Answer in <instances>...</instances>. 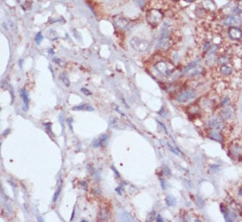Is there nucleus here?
Returning <instances> with one entry per match:
<instances>
[{"instance_id":"obj_1","label":"nucleus","mask_w":242,"mask_h":222,"mask_svg":"<svg viewBox=\"0 0 242 222\" xmlns=\"http://www.w3.org/2000/svg\"><path fill=\"white\" fill-rule=\"evenodd\" d=\"M130 46L132 47V49H134L135 51H137L138 53H143L148 50L150 43L148 40L135 37L130 40Z\"/></svg>"},{"instance_id":"obj_2","label":"nucleus","mask_w":242,"mask_h":222,"mask_svg":"<svg viewBox=\"0 0 242 222\" xmlns=\"http://www.w3.org/2000/svg\"><path fill=\"white\" fill-rule=\"evenodd\" d=\"M171 29L169 27H163L161 32V34L159 38V42L158 45L162 49H166L170 46V36H171Z\"/></svg>"},{"instance_id":"obj_3","label":"nucleus","mask_w":242,"mask_h":222,"mask_svg":"<svg viewBox=\"0 0 242 222\" xmlns=\"http://www.w3.org/2000/svg\"><path fill=\"white\" fill-rule=\"evenodd\" d=\"M162 18H163V14L159 10L152 9L147 13V20L153 27H156L157 25H159L162 20Z\"/></svg>"},{"instance_id":"obj_4","label":"nucleus","mask_w":242,"mask_h":222,"mask_svg":"<svg viewBox=\"0 0 242 222\" xmlns=\"http://www.w3.org/2000/svg\"><path fill=\"white\" fill-rule=\"evenodd\" d=\"M155 68L159 73H161L163 76H169L175 70V67L173 65L165 62H158Z\"/></svg>"},{"instance_id":"obj_5","label":"nucleus","mask_w":242,"mask_h":222,"mask_svg":"<svg viewBox=\"0 0 242 222\" xmlns=\"http://www.w3.org/2000/svg\"><path fill=\"white\" fill-rule=\"evenodd\" d=\"M113 22L115 24V26L118 28V29H120V30H124L126 29L128 26H129V24H130V21L125 18L124 17H122V16H120V15H116V16H115L114 18H113Z\"/></svg>"},{"instance_id":"obj_6","label":"nucleus","mask_w":242,"mask_h":222,"mask_svg":"<svg viewBox=\"0 0 242 222\" xmlns=\"http://www.w3.org/2000/svg\"><path fill=\"white\" fill-rule=\"evenodd\" d=\"M195 96H196V93L193 90H187L180 94L177 97V100L180 102H187L188 100L195 98Z\"/></svg>"},{"instance_id":"obj_7","label":"nucleus","mask_w":242,"mask_h":222,"mask_svg":"<svg viewBox=\"0 0 242 222\" xmlns=\"http://www.w3.org/2000/svg\"><path fill=\"white\" fill-rule=\"evenodd\" d=\"M224 25L229 26V27H237L241 24V18L239 15L235 16H229L224 19Z\"/></svg>"},{"instance_id":"obj_8","label":"nucleus","mask_w":242,"mask_h":222,"mask_svg":"<svg viewBox=\"0 0 242 222\" xmlns=\"http://www.w3.org/2000/svg\"><path fill=\"white\" fill-rule=\"evenodd\" d=\"M109 125L110 126L114 129H117V130H122V129L126 128V125L117 118L115 117H111L109 120Z\"/></svg>"},{"instance_id":"obj_9","label":"nucleus","mask_w":242,"mask_h":222,"mask_svg":"<svg viewBox=\"0 0 242 222\" xmlns=\"http://www.w3.org/2000/svg\"><path fill=\"white\" fill-rule=\"evenodd\" d=\"M228 34L233 40H239L242 37V31L237 27H231L229 28Z\"/></svg>"},{"instance_id":"obj_10","label":"nucleus","mask_w":242,"mask_h":222,"mask_svg":"<svg viewBox=\"0 0 242 222\" xmlns=\"http://www.w3.org/2000/svg\"><path fill=\"white\" fill-rule=\"evenodd\" d=\"M73 110L76 111H94V108L89 104H81L78 106H76L72 108Z\"/></svg>"},{"instance_id":"obj_11","label":"nucleus","mask_w":242,"mask_h":222,"mask_svg":"<svg viewBox=\"0 0 242 222\" xmlns=\"http://www.w3.org/2000/svg\"><path fill=\"white\" fill-rule=\"evenodd\" d=\"M20 96H21L23 102H24L23 110H24V111H27V110H28V106H28V105H29V100H28L27 94L25 90H20Z\"/></svg>"},{"instance_id":"obj_12","label":"nucleus","mask_w":242,"mask_h":222,"mask_svg":"<svg viewBox=\"0 0 242 222\" xmlns=\"http://www.w3.org/2000/svg\"><path fill=\"white\" fill-rule=\"evenodd\" d=\"M210 126L211 127L215 129H220L223 127L224 126V123L223 121L220 120V119H214V120H211L210 121Z\"/></svg>"},{"instance_id":"obj_13","label":"nucleus","mask_w":242,"mask_h":222,"mask_svg":"<svg viewBox=\"0 0 242 222\" xmlns=\"http://www.w3.org/2000/svg\"><path fill=\"white\" fill-rule=\"evenodd\" d=\"M99 219L102 220V221H107L110 218V214H109V212H108V209H101L100 212H99Z\"/></svg>"},{"instance_id":"obj_14","label":"nucleus","mask_w":242,"mask_h":222,"mask_svg":"<svg viewBox=\"0 0 242 222\" xmlns=\"http://www.w3.org/2000/svg\"><path fill=\"white\" fill-rule=\"evenodd\" d=\"M220 71H221V73H222V74H224V75H230V74L233 72V68L230 66L228 63H227V64H223V65H221Z\"/></svg>"},{"instance_id":"obj_15","label":"nucleus","mask_w":242,"mask_h":222,"mask_svg":"<svg viewBox=\"0 0 242 222\" xmlns=\"http://www.w3.org/2000/svg\"><path fill=\"white\" fill-rule=\"evenodd\" d=\"M221 114H222V117L224 119H229V118H231L233 116V110H232L231 107H226V108H224V110L222 111Z\"/></svg>"},{"instance_id":"obj_16","label":"nucleus","mask_w":242,"mask_h":222,"mask_svg":"<svg viewBox=\"0 0 242 222\" xmlns=\"http://www.w3.org/2000/svg\"><path fill=\"white\" fill-rule=\"evenodd\" d=\"M166 203L169 206H175V204H176V199L174 196L168 195L166 198Z\"/></svg>"},{"instance_id":"obj_17","label":"nucleus","mask_w":242,"mask_h":222,"mask_svg":"<svg viewBox=\"0 0 242 222\" xmlns=\"http://www.w3.org/2000/svg\"><path fill=\"white\" fill-rule=\"evenodd\" d=\"M60 79L62 80V82L63 83V85H65V86L69 87V86L71 85V82H70V80H69L68 76H66V74H64V73L60 74Z\"/></svg>"},{"instance_id":"obj_18","label":"nucleus","mask_w":242,"mask_h":222,"mask_svg":"<svg viewBox=\"0 0 242 222\" xmlns=\"http://www.w3.org/2000/svg\"><path fill=\"white\" fill-rule=\"evenodd\" d=\"M211 138L213 140H216L218 142H222V136L218 131H213L211 133Z\"/></svg>"},{"instance_id":"obj_19","label":"nucleus","mask_w":242,"mask_h":222,"mask_svg":"<svg viewBox=\"0 0 242 222\" xmlns=\"http://www.w3.org/2000/svg\"><path fill=\"white\" fill-rule=\"evenodd\" d=\"M61 189H62V182H61L60 185H59V187L57 188V190H56V193H55L54 198H53V201H56V200L57 199V198L59 197V194H60V192H61Z\"/></svg>"},{"instance_id":"obj_20","label":"nucleus","mask_w":242,"mask_h":222,"mask_svg":"<svg viewBox=\"0 0 242 222\" xmlns=\"http://www.w3.org/2000/svg\"><path fill=\"white\" fill-rule=\"evenodd\" d=\"M197 62H198V61H196V62H192L191 64H189V65H188V66L187 67V68H186L185 70H184V72H187V71L191 70H193V69H194L195 67L197 65Z\"/></svg>"},{"instance_id":"obj_21","label":"nucleus","mask_w":242,"mask_h":222,"mask_svg":"<svg viewBox=\"0 0 242 222\" xmlns=\"http://www.w3.org/2000/svg\"><path fill=\"white\" fill-rule=\"evenodd\" d=\"M112 107H113V109H114V110H116V111L117 112H119V113H120L121 115L124 116V117H125V114H124V112L121 111V109H120V107L118 106L117 105H116V104H112Z\"/></svg>"},{"instance_id":"obj_22","label":"nucleus","mask_w":242,"mask_h":222,"mask_svg":"<svg viewBox=\"0 0 242 222\" xmlns=\"http://www.w3.org/2000/svg\"><path fill=\"white\" fill-rule=\"evenodd\" d=\"M53 61H54V62H56V64H59L60 66H62V67L65 66V62H63V60L59 59V58H56V57L53 58Z\"/></svg>"},{"instance_id":"obj_23","label":"nucleus","mask_w":242,"mask_h":222,"mask_svg":"<svg viewBox=\"0 0 242 222\" xmlns=\"http://www.w3.org/2000/svg\"><path fill=\"white\" fill-rule=\"evenodd\" d=\"M218 62H219V64H221V65H223V64H227V63H228V58L221 57L219 59Z\"/></svg>"},{"instance_id":"obj_24","label":"nucleus","mask_w":242,"mask_h":222,"mask_svg":"<svg viewBox=\"0 0 242 222\" xmlns=\"http://www.w3.org/2000/svg\"><path fill=\"white\" fill-rule=\"evenodd\" d=\"M41 40H42V36H41V34H40V33H38V34H37V35H36V37H35L36 43H37V44H40Z\"/></svg>"},{"instance_id":"obj_25","label":"nucleus","mask_w":242,"mask_h":222,"mask_svg":"<svg viewBox=\"0 0 242 222\" xmlns=\"http://www.w3.org/2000/svg\"><path fill=\"white\" fill-rule=\"evenodd\" d=\"M108 141V136L106 135V134H103V135H101L100 138H99V142L101 143V145H103V143Z\"/></svg>"},{"instance_id":"obj_26","label":"nucleus","mask_w":242,"mask_h":222,"mask_svg":"<svg viewBox=\"0 0 242 222\" xmlns=\"http://www.w3.org/2000/svg\"><path fill=\"white\" fill-rule=\"evenodd\" d=\"M93 145L95 148H97V147H99L100 145H101V143L99 142V140H94V143H93Z\"/></svg>"},{"instance_id":"obj_27","label":"nucleus","mask_w":242,"mask_h":222,"mask_svg":"<svg viewBox=\"0 0 242 222\" xmlns=\"http://www.w3.org/2000/svg\"><path fill=\"white\" fill-rule=\"evenodd\" d=\"M81 91L85 94V95H87V96H90V95L92 94V92H91L90 90H88L87 89H85V88H81Z\"/></svg>"},{"instance_id":"obj_28","label":"nucleus","mask_w":242,"mask_h":222,"mask_svg":"<svg viewBox=\"0 0 242 222\" xmlns=\"http://www.w3.org/2000/svg\"><path fill=\"white\" fill-rule=\"evenodd\" d=\"M72 121H73V120H72V118H69V119L66 120V123H67L68 126H69V127H70V129H71L72 131Z\"/></svg>"},{"instance_id":"obj_29","label":"nucleus","mask_w":242,"mask_h":222,"mask_svg":"<svg viewBox=\"0 0 242 222\" xmlns=\"http://www.w3.org/2000/svg\"><path fill=\"white\" fill-rule=\"evenodd\" d=\"M80 186L83 188L84 191H87V188H88V187H87V183L86 182H81Z\"/></svg>"},{"instance_id":"obj_30","label":"nucleus","mask_w":242,"mask_h":222,"mask_svg":"<svg viewBox=\"0 0 242 222\" xmlns=\"http://www.w3.org/2000/svg\"><path fill=\"white\" fill-rule=\"evenodd\" d=\"M167 146L169 147V149H170L171 151L174 152V153H175V154H176V155H179V153H178V152L176 151V150H175V148H174V147H173L171 146V145H170V144H169V143H167Z\"/></svg>"},{"instance_id":"obj_31","label":"nucleus","mask_w":242,"mask_h":222,"mask_svg":"<svg viewBox=\"0 0 242 222\" xmlns=\"http://www.w3.org/2000/svg\"><path fill=\"white\" fill-rule=\"evenodd\" d=\"M119 97H120V100H121V102L124 104V106H125L127 107V108H129V106H128V105H127V103L125 102V100H124V98H123V97H122V96H121L120 94H119Z\"/></svg>"},{"instance_id":"obj_32","label":"nucleus","mask_w":242,"mask_h":222,"mask_svg":"<svg viewBox=\"0 0 242 222\" xmlns=\"http://www.w3.org/2000/svg\"><path fill=\"white\" fill-rule=\"evenodd\" d=\"M137 3V5H140V6H142V5L144 4V0H135Z\"/></svg>"},{"instance_id":"obj_33","label":"nucleus","mask_w":242,"mask_h":222,"mask_svg":"<svg viewBox=\"0 0 242 222\" xmlns=\"http://www.w3.org/2000/svg\"><path fill=\"white\" fill-rule=\"evenodd\" d=\"M157 221H163V219H161V216L160 215H158V217H157Z\"/></svg>"},{"instance_id":"obj_34","label":"nucleus","mask_w":242,"mask_h":222,"mask_svg":"<svg viewBox=\"0 0 242 222\" xmlns=\"http://www.w3.org/2000/svg\"><path fill=\"white\" fill-rule=\"evenodd\" d=\"M74 213H75V209H73V212H72V219H71V220H72V219H73V218H74Z\"/></svg>"},{"instance_id":"obj_35","label":"nucleus","mask_w":242,"mask_h":222,"mask_svg":"<svg viewBox=\"0 0 242 222\" xmlns=\"http://www.w3.org/2000/svg\"><path fill=\"white\" fill-rule=\"evenodd\" d=\"M238 10H239V12H241V11H242V3H241V5H239V7H238Z\"/></svg>"},{"instance_id":"obj_36","label":"nucleus","mask_w":242,"mask_h":222,"mask_svg":"<svg viewBox=\"0 0 242 222\" xmlns=\"http://www.w3.org/2000/svg\"><path fill=\"white\" fill-rule=\"evenodd\" d=\"M185 1H187V2H194L195 0H185Z\"/></svg>"}]
</instances>
